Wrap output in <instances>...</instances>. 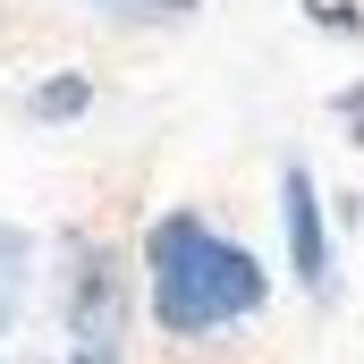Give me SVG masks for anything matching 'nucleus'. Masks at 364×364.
Returning a JSON list of instances; mask_svg holds the SVG:
<instances>
[{
    "instance_id": "obj_1",
    "label": "nucleus",
    "mask_w": 364,
    "mask_h": 364,
    "mask_svg": "<svg viewBox=\"0 0 364 364\" xmlns=\"http://www.w3.org/2000/svg\"><path fill=\"white\" fill-rule=\"evenodd\" d=\"M144 305L170 339H220L272 305V272L203 212H161L144 229Z\"/></svg>"
},
{
    "instance_id": "obj_2",
    "label": "nucleus",
    "mask_w": 364,
    "mask_h": 364,
    "mask_svg": "<svg viewBox=\"0 0 364 364\" xmlns=\"http://www.w3.org/2000/svg\"><path fill=\"white\" fill-rule=\"evenodd\" d=\"M279 229H288V263L305 296L339 288V255H331V220H322V186L314 170H279Z\"/></svg>"
},
{
    "instance_id": "obj_3",
    "label": "nucleus",
    "mask_w": 364,
    "mask_h": 364,
    "mask_svg": "<svg viewBox=\"0 0 364 364\" xmlns=\"http://www.w3.org/2000/svg\"><path fill=\"white\" fill-rule=\"evenodd\" d=\"M26 263H34V255H26V237H17V229H0V331H9V322H17V305H26Z\"/></svg>"
},
{
    "instance_id": "obj_4",
    "label": "nucleus",
    "mask_w": 364,
    "mask_h": 364,
    "mask_svg": "<svg viewBox=\"0 0 364 364\" xmlns=\"http://www.w3.org/2000/svg\"><path fill=\"white\" fill-rule=\"evenodd\" d=\"M34 102H43V119H77V110H85V85H77V77H60V85H43Z\"/></svg>"
},
{
    "instance_id": "obj_5",
    "label": "nucleus",
    "mask_w": 364,
    "mask_h": 364,
    "mask_svg": "<svg viewBox=\"0 0 364 364\" xmlns=\"http://www.w3.org/2000/svg\"><path fill=\"white\" fill-rule=\"evenodd\" d=\"M110 17H186L195 0H102Z\"/></svg>"
}]
</instances>
